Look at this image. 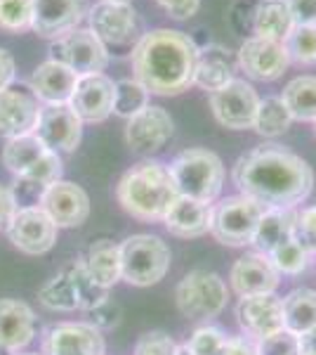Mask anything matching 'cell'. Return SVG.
<instances>
[{
    "label": "cell",
    "mask_w": 316,
    "mask_h": 355,
    "mask_svg": "<svg viewBox=\"0 0 316 355\" xmlns=\"http://www.w3.org/2000/svg\"><path fill=\"white\" fill-rule=\"evenodd\" d=\"M5 168L19 180L33 182L38 187H48L62 180V157L43 145L38 135H21L8 140L3 147Z\"/></svg>",
    "instance_id": "cell-6"
},
{
    "label": "cell",
    "mask_w": 316,
    "mask_h": 355,
    "mask_svg": "<svg viewBox=\"0 0 316 355\" xmlns=\"http://www.w3.org/2000/svg\"><path fill=\"white\" fill-rule=\"evenodd\" d=\"M290 62L297 64H316V26H292L284 41Z\"/></svg>",
    "instance_id": "cell-37"
},
{
    "label": "cell",
    "mask_w": 316,
    "mask_h": 355,
    "mask_svg": "<svg viewBox=\"0 0 316 355\" xmlns=\"http://www.w3.org/2000/svg\"><path fill=\"white\" fill-rule=\"evenodd\" d=\"M180 197L212 204L224 185V164L215 152L192 147L180 152L168 166Z\"/></svg>",
    "instance_id": "cell-4"
},
{
    "label": "cell",
    "mask_w": 316,
    "mask_h": 355,
    "mask_svg": "<svg viewBox=\"0 0 316 355\" xmlns=\"http://www.w3.org/2000/svg\"><path fill=\"white\" fill-rule=\"evenodd\" d=\"M113 100H116V83L106 73H93L78 78L68 107L83 123H102L113 114Z\"/></svg>",
    "instance_id": "cell-18"
},
{
    "label": "cell",
    "mask_w": 316,
    "mask_h": 355,
    "mask_svg": "<svg viewBox=\"0 0 316 355\" xmlns=\"http://www.w3.org/2000/svg\"><path fill=\"white\" fill-rule=\"evenodd\" d=\"M149 90L135 78H123L116 83V100H113V114L123 119H132L149 107Z\"/></svg>",
    "instance_id": "cell-34"
},
{
    "label": "cell",
    "mask_w": 316,
    "mask_h": 355,
    "mask_svg": "<svg viewBox=\"0 0 316 355\" xmlns=\"http://www.w3.org/2000/svg\"><path fill=\"white\" fill-rule=\"evenodd\" d=\"M269 261L274 263V268H277L279 272L300 275L302 270H307V266H309V251L292 237L284 246H279L274 254H269Z\"/></svg>",
    "instance_id": "cell-38"
},
{
    "label": "cell",
    "mask_w": 316,
    "mask_h": 355,
    "mask_svg": "<svg viewBox=\"0 0 316 355\" xmlns=\"http://www.w3.org/2000/svg\"><path fill=\"white\" fill-rule=\"evenodd\" d=\"M290 123L292 116L281 97H264V100H260L255 123H252L255 133H260L262 137H279L290 128Z\"/></svg>",
    "instance_id": "cell-32"
},
{
    "label": "cell",
    "mask_w": 316,
    "mask_h": 355,
    "mask_svg": "<svg viewBox=\"0 0 316 355\" xmlns=\"http://www.w3.org/2000/svg\"><path fill=\"white\" fill-rule=\"evenodd\" d=\"M118 204L125 214L145 223H163L165 214L180 197L170 168L158 162H142L120 178L116 187Z\"/></svg>",
    "instance_id": "cell-3"
},
{
    "label": "cell",
    "mask_w": 316,
    "mask_h": 355,
    "mask_svg": "<svg viewBox=\"0 0 316 355\" xmlns=\"http://www.w3.org/2000/svg\"><path fill=\"white\" fill-rule=\"evenodd\" d=\"M295 239L309 254H316V206H309L295 220Z\"/></svg>",
    "instance_id": "cell-42"
},
{
    "label": "cell",
    "mask_w": 316,
    "mask_h": 355,
    "mask_svg": "<svg viewBox=\"0 0 316 355\" xmlns=\"http://www.w3.org/2000/svg\"><path fill=\"white\" fill-rule=\"evenodd\" d=\"M284 327L292 334L316 327V291L314 289H295L284 301Z\"/></svg>",
    "instance_id": "cell-30"
},
{
    "label": "cell",
    "mask_w": 316,
    "mask_h": 355,
    "mask_svg": "<svg viewBox=\"0 0 316 355\" xmlns=\"http://www.w3.org/2000/svg\"><path fill=\"white\" fill-rule=\"evenodd\" d=\"M232 289L243 299V296H260L274 294L279 287V270L269 256L264 254H245L234 263L232 268Z\"/></svg>",
    "instance_id": "cell-23"
},
{
    "label": "cell",
    "mask_w": 316,
    "mask_h": 355,
    "mask_svg": "<svg viewBox=\"0 0 316 355\" xmlns=\"http://www.w3.org/2000/svg\"><path fill=\"white\" fill-rule=\"evenodd\" d=\"M102 3H130V0H102Z\"/></svg>",
    "instance_id": "cell-51"
},
{
    "label": "cell",
    "mask_w": 316,
    "mask_h": 355,
    "mask_svg": "<svg viewBox=\"0 0 316 355\" xmlns=\"http://www.w3.org/2000/svg\"><path fill=\"white\" fill-rule=\"evenodd\" d=\"M232 180L243 197L264 209H292L314 187L312 166L281 145H260L236 159Z\"/></svg>",
    "instance_id": "cell-1"
},
{
    "label": "cell",
    "mask_w": 316,
    "mask_h": 355,
    "mask_svg": "<svg viewBox=\"0 0 316 355\" xmlns=\"http://www.w3.org/2000/svg\"><path fill=\"white\" fill-rule=\"evenodd\" d=\"M21 355H38V353H21Z\"/></svg>",
    "instance_id": "cell-52"
},
{
    "label": "cell",
    "mask_w": 316,
    "mask_h": 355,
    "mask_svg": "<svg viewBox=\"0 0 316 355\" xmlns=\"http://www.w3.org/2000/svg\"><path fill=\"white\" fill-rule=\"evenodd\" d=\"M229 336H224L217 327H201L192 334L185 346L196 355H217Z\"/></svg>",
    "instance_id": "cell-40"
},
{
    "label": "cell",
    "mask_w": 316,
    "mask_h": 355,
    "mask_svg": "<svg viewBox=\"0 0 316 355\" xmlns=\"http://www.w3.org/2000/svg\"><path fill=\"white\" fill-rule=\"evenodd\" d=\"M229 81H234V64L229 60V50L220 48V45H210L205 50H198L194 85H198L205 93H215V90L224 88Z\"/></svg>",
    "instance_id": "cell-27"
},
{
    "label": "cell",
    "mask_w": 316,
    "mask_h": 355,
    "mask_svg": "<svg viewBox=\"0 0 316 355\" xmlns=\"http://www.w3.org/2000/svg\"><path fill=\"white\" fill-rule=\"evenodd\" d=\"M295 26H316V0H286Z\"/></svg>",
    "instance_id": "cell-43"
},
{
    "label": "cell",
    "mask_w": 316,
    "mask_h": 355,
    "mask_svg": "<svg viewBox=\"0 0 316 355\" xmlns=\"http://www.w3.org/2000/svg\"><path fill=\"white\" fill-rule=\"evenodd\" d=\"M59 227L40 206H19L8 225V237L28 256L48 254L57 242Z\"/></svg>",
    "instance_id": "cell-12"
},
{
    "label": "cell",
    "mask_w": 316,
    "mask_h": 355,
    "mask_svg": "<svg viewBox=\"0 0 316 355\" xmlns=\"http://www.w3.org/2000/svg\"><path fill=\"white\" fill-rule=\"evenodd\" d=\"M239 67L252 81H277L290 67V57L284 43L252 36L239 48Z\"/></svg>",
    "instance_id": "cell-14"
},
{
    "label": "cell",
    "mask_w": 316,
    "mask_h": 355,
    "mask_svg": "<svg viewBox=\"0 0 316 355\" xmlns=\"http://www.w3.org/2000/svg\"><path fill=\"white\" fill-rule=\"evenodd\" d=\"M257 355H300V336L281 329L267 339L257 341Z\"/></svg>",
    "instance_id": "cell-39"
},
{
    "label": "cell",
    "mask_w": 316,
    "mask_h": 355,
    "mask_svg": "<svg viewBox=\"0 0 316 355\" xmlns=\"http://www.w3.org/2000/svg\"><path fill=\"white\" fill-rule=\"evenodd\" d=\"M104 336L90 322H62L45 334L40 355H104Z\"/></svg>",
    "instance_id": "cell-20"
},
{
    "label": "cell",
    "mask_w": 316,
    "mask_h": 355,
    "mask_svg": "<svg viewBox=\"0 0 316 355\" xmlns=\"http://www.w3.org/2000/svg\"><path fill=\"white\" fill-rule=\"evenodd\" d=\"M40 110L43 107L31 93V88L10 85L0 90V135L12 140V137L36 133Z\"/></svg>",
    "instance_id": "cell-17"
},
{
    "label": "cell",
    "mask_w": 316,
    "mask_h": 355,
    "mask_svg": "<svg viewBox=\"0 0 316 355\" xmlns=\"http://www.w3.org/2000/svg\"><path fill=\"white\" fill-rule=\"evenodd\" d=\"M295 209H264L262 218L257 223L255 237H252L257 254H274L279 246H284L288 239L295 237Z\"/></svg>",
    "instance_id": "cell-26"
},
{
    "label": "cell",
    "mask_w": 316,
    "mask_h": 355,
    "mask_svg": "<svg viewBox=\"0 0 316 355\" xmlns=\"http://www.w3.org/2000/svg\"><path fill=\"white\" fill-rule=\"evenodd\" d=\"M135 355H177V343L165 331H147L137 341Z\"/></svg>",
    "instance_id": "cell-41"
},
{
    "label": "cell",
    "mask_w": 316,
    "mask_h": 355,
    "mask_svg": "<svg viewBox=\"0 0 316 355\" xmlns=\"http://www.w3.org/2000/svg\"><path fill=\"white\" fill-rule=\"evenodd\" d=\"M217 355H257V351L245 339L232 336V339L224 341V346L220 348V353H217Z\"/></svg>",
    "instance_id": "cell-48"
},
{
    "label": "cell",
    "mask_w": 316,
    "mask_h": 355,
    "mask_svg": "<svg viewBox=\"0 0 316 355\" xmlns=\"http://www.w3.org/2000/svg\"><path fill=\"white\" fill-rule=\"evenodd\" d=\"M172 130H175V123H172L170 114L163 107L149 105L140 114L128 119L125 142L140 157H151V154L163 150L165 142L172 137Z\"/></svg>",
    "instance_id": "cell-13"
},
{
    "label": "cell",
    "mask_w": 316,
    "mask_h": 355,
    "mask_svg": "<svg viewBox=\"0 0 316 355\" xmlns=\"http://www.w3.org/2000/svg\"><path fill=\"white\" fill-rule=\"evenodd\" d=\"M33 135H38V140L57 154L73 152L83 140V121L68 105L43 107Z\"/></svg>",
    "instance_id": "cell-19"
},
{
    "label": "cell",
    "mask_w": 316,
    "mask_h": 355,
    "mask_svg": "<svg viewBox=\"0 0 316 355\" xmlns=\"http://www.w3.org/2000/svg\"><path fill=\"white\" fill-rule=\"evenodd\" d=\"M36 334V315L24 301L0 299V348L10 353L28 346Z\"/></svg>",
    "instance_id": "cell-25"
},
{
    "label": "cell",
    "mask_w": 316,
    "mask_h": 355,
    "mask_svg": "<svg viewBox=\"0 0 316 355\" xmlns=\"http://www.w3.org/2000/svg\"><path fill=\"white\" fill-rule=\"evenodd\" d=\"M38 301L50 311H76L78 308V294L73 287V279L64 268L57 277L45 282L38 291Z\"/></svg>",
    "instance_id": "cell-33"
},
{
    "label": "cell",
    "mask_w": 316,
    "mask_h": 355,
    "mask_svg": "<svg viewBox=\"0 0 316 355\" xmlns=\"http://www.w3.org/2000/svg\"><path fill=\"white\" fill-rule=\"evenodd\" d=\"M15 60L8 50L0 48V90L10 88L15 83Z\"/></svg>",
    "instance_id": "cell-47"
},
{
    "label": "cell",
    "mask_w": 316,
    "mask_h": 355,
    "mask_svg": "<svg viewBox=\"0 0 316 355\" xmlns=\"http://www.w3.org/2000/svg\"><path fill=\"white\" fill-rule=\"evenodd\" d=\"M53 60L62 62L78 76H93V73H104L109 64V48L90 28H76V31L62 36L53 45Z\"/></svg>",
    "instance_id": "cell-10"
},
{
    "label": "cell",
    "mask_w": 316,
    "mask_h": 355,
    "mask_svg": "<svg viewBox=\"0 0 316 355\" xmlns=\"http://www.w3.org/2000/svg\"><path fill=\"white\" fill-rule=\"evenodd\" d=\"M88 0H33V28L40 38L59 41L88 17Z\"/></svg>",
    "instance_id": "cell-16"
},
{
    "label": "cell",
    "mask_w": 316,
    "mask_h": 355,
    "mask_svg": "<svg viewBox=\"0 0 316 355\" xmlns=\"http://www.w3.org/2000/svg\"><path fill=\"white\" fill-rule=\"evenodd\" d=\"M85 270L90 277L100 284L102 289H111L120 279V251L118 244L109 242V239H100L88 249V256L83 261Z\"/></svg>",
    "instance_id": "cell-29"
},
{
    "label": "cell",
    "mask_w": 316,
    "mask_h": 355,
    "mask_svg": "<svg viewBox=\"0 0 316 355\" xmlns=\"http://www.w3.org/2000/svg\"><path fill=\"white\" fill-rule=\"evenodd\" d=\"M177 355H196V353H192L187 346H177Z\"/></svg>",
    "instance_id": "cell-50"
},
{
    "label": "cell",
    "mask_w": 316,
    "mask_h": 355,
    "mask_svg": "<svg viewBox=\"0 0 316 355\" xmlns=\"http://www.w3.org/2000/svg\"><path fill=\"white\" fill-rule=\"evenodd\" d=\"M156 3L168 12V17L177 21L192 19L201 8V0H156Z\"/></svg>",
    "instance_id": "cell-44"
},
{
    "label": "cell",
    "mask_w": 316,
    "mask_h": 355,
    "mask_svg": "<svg viewBox=\"0 0 316 355\" xmlns=\"http://www.w3.org/2000/svg\"><path fill=\"white\" fill-rule=\"evenodd\" d=\"M33 28V0H0V31L24 33Z\"/></svg>",
    "instance_id": "cell-36"
},
{
    "label": "cell",
    "mask_w": 316,
    "mask_h": 355,
    "mask_svg": "<svg viewBox=\"0 0 316 355\" xmlns=\"http://www.w3.org/2000/svg\"><path fill=\"white\" fill-rule=\"evenodd\" d=\"M212 204L196 202L189 197H177L170 211L165 214V230L182 239H196L210 232L212 227Z\"/></svg>",
    "instance_id": "cell-24"
},
{
    "label": "cell",
    "mask_w": 316,
    "mask_h": 355,
    "mask_svg": "<svg viewBox=\"0 0 316 355\" xmlns=\"http://www.w3.org/2000/svg\"><path fill=\"white\" fill-rule=\"evenodd\" d=\"M40 209L53 218L57 227H78L90 216V197L76 182L57 180L40 194Z\"/></svg>",
    "instance_id": "cell-15"
},
{
    "label": "cell",
    "mask_w": 316,
    "mask_h": 355,
    "mask_svg": "<svg viewBox=\"0 0 316 355\" xmlns=\"http://www.w3.org/2000/svg\"><path fill=\"white\" fill-rule=\"evenodd\" d=\"M78 73L73 69H68L66 64L57 60H48L43 64L36 67V71L31 73V81L28 88L36 95L38 102H43L45 107L53 105H68L71 95L78 85Z\"/></svg>",
    "instance_id": "cell-22"
},
{
    "label": "cell",
    "mask_w": 316,
    "mask_h": 355,
    "mask_svg": "<svg viewBox=\"0 0 316 355\" xmlns=\"http://www.w3.org/2000/svg\"><path fill=\"white\" fill-rule=\"evenodd\" d=\"M88 28L102 43L120 48L140 41L142 21L130 3H97L88 12Z\"/></svg>",
    "instance_id": "cell-9"
},
{
    "label": "cell",
    "mask_w": 316,
    "mask_h": 355,
    "mask_svg": "<svg viewBox=\"0 0 316 355\" xmlns=\"http://www.w3.org/2000/svg\"><path fill=\"white\" fill-rule=\"evenodd\" d=\"M292 121L316 123V76H297L284 88L281 95Z\"/></svg>",
    "instance_id": "cell-31"
},
{
    "label": "cell",
    "mask_w": 316,
    "mask_h": 355,
    "mask_svg": "<svg viewBox=\"0 0 316 355\" xmlns=\"http://www.w3.org/2000/svg\"><path fill=\"white\" fill-rule=\"evenodd\" d=\"M229 291L224 279L210 270H192L175 289V301L187 320L217 318L227 306Z\"/></svg>",
    "instance_id": "cell-7"
},
{
    "label": "cell",
    "mask_w": 316,
    "mask_h": 355,
    "mask_svg": "<svg viewBox=\"0 0 316 355\" xmlns=\"http://www.w3.org/2000/svg\"><path fill=\"white\" fill-rule=\"evenodd\" d=\"M132 71L151 95H180L194 85L198 48L189 33L175 28H154L132 45Z\"/></svg>",
    "instance_id": "cell-2"
},
{
    "label": "cell",
    "mask_w": 316,
    "mask_h": 355,
    "mask_svg": "<svg viewBox=\"0 0 316 355\" xmlns=\"http://www.w3.org/2000/svg\"><path fill=\"white\" fill-rule=\"evenodd\" d=\"M236 318L241 329L255 341L277 334L284 327V303L274 294L243 296L236 306Z\"/></svg>",
    "instance_id": "cell-21"
},
{
    "label": "cell",
    "mask_w": 316,
    "mask_h": 355,
    "mask_svg": "<svg viewBox=\"0 0 316 355\" xmlns=\"http://www.w3.org/2000/svg\"><path fill=\"white\" fill-rule=\"evenodd\" d=\"M264 214V206L252 199L243 197H227L212 209V227L210 234L224 246H245L252 244L257 223Z\"/></svg>",
    "instance_id": "cell-8"
},
{
    "label": "cell",
    "mask_w": 316,
    "mask_h": 355,
    "mask_svg": "<svg viewBox=\"0 0 316 355\" xmlns=\"http://www.w3.org/2000/svg\"><path fill=\"white\" fill-rule=\"evenodd\" d=\"M90 313H93V322L90 324H95L97 329H109V327H113V324H118V320H120V308L111 299L100 303V306L93 308Z\"/></svg>",
    "instance_id": "cell-45"
},
{
    "label": "cell",
    "mask_w": 316,
    "mask_h": 355,
    "mask_svg": "<svg viewBox=\"0 0 316 355\" xmlns=\"http://www.w3.org/2000/svg\"><path fill=\"white\" fill-rule=\"evenodd\" d=\"M120 279L132 287H151L170 268V246L156 234H132L118 244Z\"/></svg>",
    "instance_id": "cell-5"
},
{
    "label": "cell",
    "mask_w": 316,
    "mask_h": 355,
    "mask_svg": "<svg viewBox=\"0 0 316 355\" xmlns=\"http://www.w3.org/2000/svg\"><path fill=\"white\" fill-rule=\"evenodd\" d=\"M292 26L295 24H292V17L286 0H262L255 8V19H252L255 36L284 43L292 31Z\"/></svg>",
    "instance_id": "cell-28"
},
{
    "label": "cell",
    "mask_w": 316,
    "mask_h": 355,
    "mask_svg": "<svg viewBox=\"0 0 316 355\" xmlns=\"http://www.w3.org/2000/svg\"><path fill=\"white\" fill-rule=\"evenodd\" d=\"M300 355H316V327L300 334Z\"/></svg>",
    "instance_id": "cell-49"
},
{
    "label": "cell",
    "mask_w": 316,
    "mask_h": 355,
    "mask_svg": "<svg viewBox=\"0 0 316 355\" xmlns=\"http://www.w3.org/2000/svg\"><path fill=\"white\" fill-rule=\"evenodd\" d=\"M260 107V95L250 83L234 78L224 88L210 93V110L215 114L217 123L232 130L252 128L255 114Z\"/></svg>",
    "instance_id": "cell-11"
},
{
    "label": "cell",
    "mask_w": 316,
    "mask_h": 355,
    "mask_svg": "<svg viewBox=\"0 0 316 355\" xmlns=\"http://www.w3.org/2000/svg\"><path fill=\"white\" fill-rule=\"evenodd\" d=\"M17 214V199L10 187L0 185V230H8L10 220Z\"/></svg>",
    "instance_id": "cell-46"
},
{
    "label": "cell",
    "mask_w": 316,
    "mask_h": 355,
    "mask_svg": "<svg viewBox=\"0 0 316 355\" xmlns=\"http://www.w3.org/2000/svg\"><path fill=\"white\" fill-rule=\"evenodd\" d=\"M66 270L73 279V287H76L78 308H83V311H93V308H97L100 303H104L109 299V289H102L100 284L90 277V272L85 270L83 261L71 263Z\"/></svg>",
    "instance_id": "cell-35"
}]
</instances>
